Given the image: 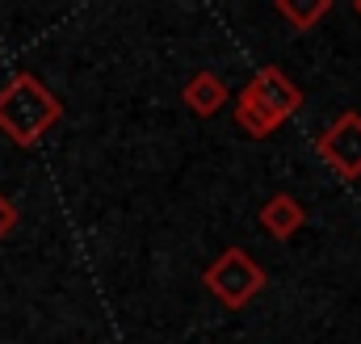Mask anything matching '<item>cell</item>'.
<instances>
[{
    "label": "cell",
    "instance_id": "cell-2",
    "mask_svg": "<svg viewBox=\"0 0 361 344\" xmlns=\"http://www.w3.org/2000/svg\"><path fill=\"white\" fill-rule=\"evenodd\" d=\"M302 109V88L281 68H261L248 88L235 97V126L248 139H269L281 122H290Z\"/></svg>",
    "mask_w": 361,
    "mask_h": 344
},
{
    "label": "cell",
    "instance_id": "cell-5",
    "mask_svg": "<svg viewBox=\"0 0 361 344\" xmlns=\"http://www.w3.org/2000/svg\"><path fill=\"white\" fill-rule=\"evenodd\" d=\"M302 206H298V197H290V193H273L269 202L261 206V227L269 231L273 240H290L298 227H302Z\"/></svg>",
    "mask_w": 361,
    "mask_h": 344
},
{
    "label": "cell",
    "instance_id": "cell-3",
    "mask_svg": "<svg viewBox=\"0 0 361 344\" xmlns=\"http://www.w3.org/2000/svg\"><path fill=\"white\" fill-rule=\"evenodd\" d=\"M265 281H269V277H265V269L248 257L244 248H227L223 257L202 273V285H206L223 307H231V311L248 307V302L265 290Z\"/></svg>",
    "mask_w": 361,
    "mask_h": 344
},
{
    "label": "cell",
    "instance_id": "cell-7",
    "mask_svg": "<svg viewBox=\"0 0 361 344\" xmlns=\"http://www.w3.org/2000/svg\"><path fill=\"white\" fill-rule=\"evenodd\" d=\"M332 8V0H277V13L294 25V30H311L315 21H324Z\"/></svg>",
    "mask_w": 361,
    "mask_h": 344
},
{
    "label": "cell",
    "instance_id": "cell-8",
    "mask_svg": "<svg viewBox=\"0 0 361 344\" xmlns=\"http://www.w3.org/2000/svg\"><path fill=\"white\" fill-rule=\"evenodd\" d=\"M13 227H17V206H13V202H8V197L0 193V240H4V235H8Z\"/></svg>",
    "mask_w": 361,
    "mask_h": 344
},
{
    "label": "cell",
    "instance_id": "cell-4",
    "mask_svg": "<svg viewBox=\"0 0 361 344\" xmlns=\"http://www.w3.org/2000/svg\"><path fill=\"white\" fill-rule=\"evenodd\" d=\"M315 152L328 160V168L345 180H357L361 176V113H341L315 143Z\"/></svg>",
    "mask_w": 361,
    "mask_h": 344
},
{
    "label": "cell",
    "instance_id": "cell-9",
    "mask_svg": "<svg viewBox=\"0 0 361 344\" xmlns=\"http://www.w3.org/2000/svg\"><path fill=\"white\" fill-rule=\"evenodd\" d=\"M353 8H357V17H361V0H353Z\"/></svg>",
    "mask_w": 361,
    "mask_h": 344
},
{
    "label": "cell",
    "instance_id": "cell-6",
    "mask_svg": "<svg viewBox=\"0 0 361 344\" xmlns=\"http://www.w3.org/2000/svg\"><path fill=\"white\" fill-rule=\"evenodd\" d=\"M180 97H185V105L197 118H210V113H219L227 105V85L214 72H197V76H189V85L180 88Z\"/></svg>",
    "mask_w": 361,
    "mask_h": 344
},
{
    "label": "cell",
    "instance_id": "cell-1",
    "mask_svg": "<svg viewBox=\"0 0 361 344\" xmlns=\"http://www.w3.org/2000/svg\"><path fill=\"white\" fill-rule=\"evenodd\" d=\"M63 118V105L34 72H17L0 88V130L17 147H34L55 122Z\"/></svg>",
    "mask_w": 361,
    "mask_h": 344
}]
</instances>
